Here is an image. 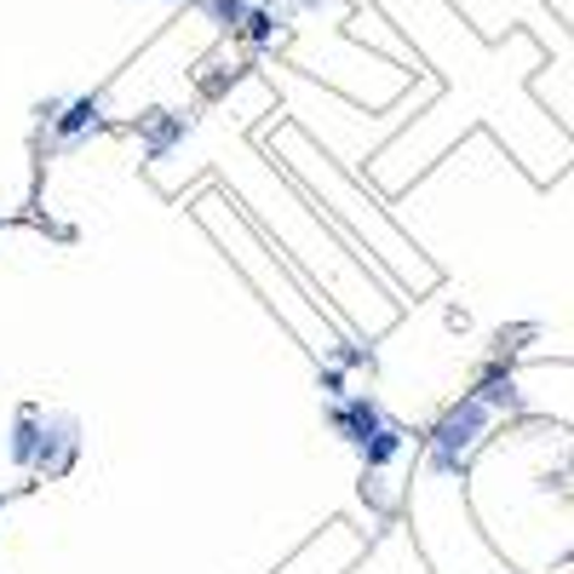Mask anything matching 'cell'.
Instances as JSON below:
<instances>
[{
  "mask_svg": "<svg viewBox=\"0 0 574 574\" xmlns=\"http://www.w3.org/2000/svg\"><path fill=\"white\" fill-rule=\"evenodd\" d=\"M488 425H495V414H488L483 397L465 391L460 402H448L442 420L425 437V471L430 477H465V454L488 437Z\"/></svg>",
  "mask_w": 574,
  "mask_h": 574,
  "instance_id": "cell-1",
  "label": "cell"
},
{
  "mask_svg": "<svg viewBox=\"0 0 574 574\" xmlns=\"http://www.w3.org/2000/svg\"><path fill=\"white\" fill-rule=\"evenodd\" d=\"M327 425H334L351 448H362V442L385 425V408H379L374 397H367V391H351L345 402H327Z\"/></svg>",
  "mask_w": 574,
  "mask_h": 574,
  "instance_id": "cell-2",
  "label": "cell"
},
{
  "mask_svg": "<svg viewBox=\"0 0 574 574\" xmlns=\"http://www.w3.org/2000/svg\"><path fill=\"white\" fill-rule=\"evenodd\" d=\"M75 448H80V425H75V414H52V420H40V460H35V471H47V477H64V471L75 465Z\"/></svg>",
  "mask_w": 574,
  "mask_h": 574,
  "instance_id": "cell-3",
  "label": "cell"
},
{
  "mask_svg": "<svg viewBox=\"0 0 574 574\" xmlns=\"http://www.w3.org/2000/svg\"><path fill=\"white\" fill-rule=\"evenodd\" d=\"M471 397H483L488 414H511V420L528 408V402H523V385H517V374H511L506 362H488L483 374H477V385H471Z\"/></svg>",
  "mask_w": 574,
  "mask_h": 574,
  "instance_id": "cell-4",
  "label": "cell"
},
{
  "mask_svg": "<svg viewBox=\"0 0 574 574\" xmlns=\"http://www.w3.org/2000/svg\"><path fill=\"white\" fill-rule=\"evenodd\" d=\"M104 127V98L98 92H87V98H70L64 110H58V121H52V138L58 144H80L87 133H98Z\"/></svg>",
  "mask_w": 574,
  "mask_h": 574,
  "instance_id": "cell-5",
  "label": "cell"
},
{
  "mask_svg": "<svg viewBox=\"0 0 574 574\" xmlns=\"http://www.w3.org/2000/svg\"><path fill=\"white\" fill-rule=\"evenodd\" d=\"M402 448H408V430H402L397 420H385L374 437L357 448V460H362V471H385L391 460H402Z\"/></svg>",
  "mask_w": 574,
  "mask_h": 574,
  "instance_id": "cell-6",
  "label": "cell"
},
{
  "mask_svg": "<svg viewBox=\"0 0 574 574\" xmlns=\"http://www.w3.org/2000/svg\"><path fill=\"white\" fill-rule=\"evenodd\" d=\"M35 460H40V408H17V420H12V465L35 471Z\"/></svg>",
  "mask_w": 574,
  "mask_h": 574,
  "instance_id": "cell-7",
  "label": "cell"
},
{
  "mask_svg": "<svg viewBox=\"0 0 574 574\" xmlns=\"http://www.w3.org/2000/svg\"><path fill=\"white\" fill-rule=\"evenodd\" d=\"M282 24H287V12H276V7H248V17H241V40H248L253 52H271L276 47V35H282Z\"/></svg>",
  "mask_w": 574,
  "mask_h": 574,
  "instance_id": "cell-8",
  "label": "cell"
},
{
  "mask_svg": "<svg viewBox=\"0 0 574 574\" xmlns=\"http://www.w3.org/2000/svg\"><path fill=\"white\" fill-rule=\"evenodd\" d=\"M248 7H253V0H208V17H213V24L219 29H241V17H248Z\"/></svg>",
  "mask_w": 574,
  "mask_h": 574,
  "instance_id": "cell-9",
  "label": "cell"
},
{
  "mask_svg": "<svg viewBox=\"0 0 574 574\" xmlns=\"http://www.w3.org/2000/svg\"><path fill=\"white\" fill-rule=\"evenodd\" d=\"M327 357H334L339 367H374V351H367L362 339H339V345H327Z\"/></svg>",
  "mask_w": 574,
  "mask_h": 574,
  "instance_id": "cell-10",
  "label": "cell"
},
{
  "mask_svg": "<svg viewBox=\"0 0 574 574\" xmlns=\"http://www.w3.org/2000/svg\"><path fill=\"white\" fill-rule=\"evenodd\" d=\"M316 391H322L327 402H345V397H351V391H345V367H339V362L316 367Z\"/></svg>",
  "mask_w": 574,
  "mask_h": 574,
  "instance_id": "cell-11",
  "label": "cell"
},
{
  "mask_svg": "<svg viewBox=\"0 0 574 574\" xmlns=\"http://www.w3.org/2000/svg\"><path fill=\"white\" fill-rule=\"evenodd\" d=\"M161 7H173V0H161Z\"/></svg>",
  "mask_w": 574,
  "mask_h": 574,
  "instance_id": "cell-12",
  "label": "cell"
}]
</instances>
